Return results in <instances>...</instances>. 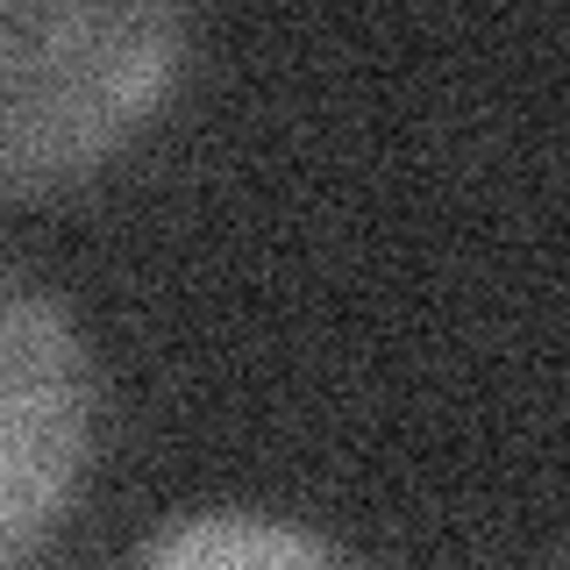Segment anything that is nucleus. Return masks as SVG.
I'll use <instances>...</instances> for the list:
<instances>
[{"label": "nucleus", "instance_id": "f257e3e1", "mask_svg": "<svg viewBox=\"0 0 570 570\" xmlns=\"http://www.w3.org/2000/svg\"><path fill=\"white\" fill-rule=\"evenodd\" d=\"M186 58V14L8 0L0 8V186L8 200L79 186L121 150Z\"/></svg>", "mask_w": 570, "mask_h": 570}, {"label": "nucleus", "instance_id": "f03ea898", "mask_svg": "<svg viewBox=\"0 0 570 570\" xmlns=\"http://www.w3.org/2000/svg\"><path fill=\"white\" fill-rule=\"evenodd\" d=\"M86 356L65 307L29 278L0 293V563L29 570L86 471Z\"/></svg>", "mask_w": 570, "mask_h": 570}, {"label": "nucleus", "instance_id": "7ed1b4c3", "mask_svg": "<svg viewBox=\"0 0 570 570\" xmlns=\"http://www.w3.org/2000/svg\"><path fill=\"white\" fill-rule=\"evenodd\" d=\"M129 570H350L307 528L264 521V513H193L150 534Z\"/></svg>", "mask_w": 570, "mask_h": 570}]
</instances>
